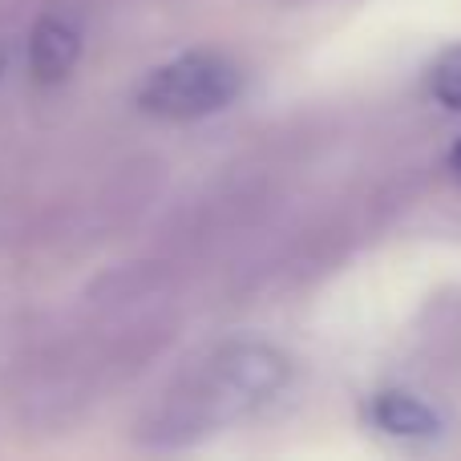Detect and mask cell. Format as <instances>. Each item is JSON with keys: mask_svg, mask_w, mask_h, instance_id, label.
<instances>
[{"mask_svg": "<svg viewBox=\"0 0 461 461\" xmlns=\"http://www.w3.org/2000/svg\"><path fill=\"white\" fill-rule=\"evenodd\" d=\"M243 89V73L219 53H186L154 69L138 89V105L150 118L191 122L227 110Z\"/></svg>", "mask_w": 461, "mask_h": 461, "instance_id": "obj_1", "label": "cell"}, {"mask_svg": "<svg viewBox=\"0 0 461 461\" xmlns=\"http://www.w3.org/2000/svg\"><path fill=\"white\" fill-rule=\"evenodd\" d=\"M287 360L263 344H239L215 365V401L223 409H251L284 384Z\"/></svg>", "mask_w": 461, "mask_h": 461, "instance_id": "obj_2", "label": "cell"}, {"mask_svg": "<svg viewBox=\"0 0 461 461\" xmlns=\"http://www.w3.org/2000/svg\"><path fill=\"white\" fill-rule=\"evenodd\" d=\"M81 57V37L61 16H41L29 37V73L41 86H57L73 73Z\"/></svg>", "mask_w": 461, "mask_h": 461, "instance_id": "obj_3", "label": "cell"}, {"mask_svg": "<svg viewBox=\"0 0 461 461\" xmlns=\"http://www.w3.org/2000/svg\"><path fill=\"white\" fill-rule=\"evenodd\" d=\"M373 425L389 438H401V441H429L438 438V413H433L425 401L409 397V393H381L368 409Z\"/></svg>", "mask_w": 461, "mask_h": 461, "instance_id": "obj_4", "label": "cell"}, {"mask_svg": "<svg viewBox=\"0 0 461 461\" xmlns=\"http://www.w3.org/2000/svg\"><path fill=\"white\" fill-rule=\"evenodd\" d=\"M429 94L438 97V105L446 110H461V45L446 49L429 69Z\"/></svg>", "mask_w": 461, "mask_h": 461, "instance_id": "obj_5", "label": "cell"}, {"mask_svg": "<svg viewBox=\"0 0 461 461\" xmlns=\"http://www.w3.org/2000/svg\"><path fill=\"white\" fill-rule=\"evenodd\" d=\"M449 167H454V170H457V178H461V138H457L454 154H449Z\"/></svg>", "mask_w": 461, "mask_h": 461, "instance_id": "obj_6", "label": "cell"}]
</instances>
